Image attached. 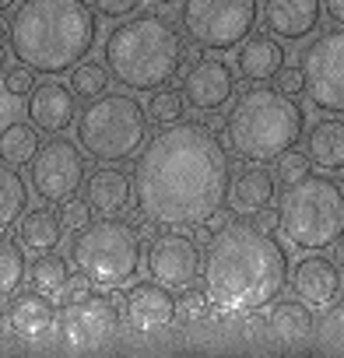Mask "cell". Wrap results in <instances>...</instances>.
I'll return each instance as SVG.
<instances>
[{
    "label": "cell",
    "instance_id": "6da1fadb",
    "mask_svg": "<svg viewBox=\"0 0 344 358\" xmlns=\"http://www.w3.org/2000/svg\"><path fill=\"white\" fill-rule=\"evenodd\" d=\"M232 187V162L208 130V123H172L162 127L137 151L134 162V201L137 215L158 229L190 232L225 208Z\"/></svg>",
    "mask_w": 344,
    "mask_h": 358
},
{
    "label": "cell",
    "instance_id": "7a4b0ae2",
    "mask_svg": "<svg viewBox=\"0 0 344 358\" xmlns=\"http://www.w3.org/2000/svg\"><path fill=\"white\" fill-rule=\"evenodd\" d=\"M201 288L218 316H253L288 288V253L253 222H229L208 246Z\"/></svg>",
    "mask_w": 344,
    "mask_h": 358
},
{
    "label": "cell",
    "instance_id": "3957f363",
    "mask_svg": "<svg viewBox=\"0 0 344 358\" xmlns=\"http://www.w3.org/2000/svg\"><path fill=\"white\" fill-rule=\"evenodd\" d=\"M11 57L43 78L74 71L99 39L95 8L85 0H25L8 22Z\"/></svg>",
    "mask_w": 344,
    "mask_h": 358
},
{
    "label": "cell",
    "instance_id": "277c9868",
    "mask_svg": "<svg viewBox=\"0 0 344 358\" xmlns=\"http://www.w3.org/2000/svg\"><path fill=\"white\" fill-rule=\"evenodd\" d=\"M109 78L127 92H155L172 85L187 67V36L162 11H141L123 18L102 46Z\"/></svg>",
    "mask_w": 344,
    "mask_h": 358
},
{
    "label": "cell",
    "instance_id": "5b68a950",
    "mask_svg": "<svg viewBox=\"0 0 344 358\" xmlns=\"http://www.w3.org/2000/svg\"><path fill=\"white\" fill-rule=\"evenodd\" d=\"M306 137V109L267 85H250L246 95L236 99L225 120V141L236 158L246 165H274L288 148Z\"/></svg>",
    "mask_w": 344,
    "mask_h": 358
},
{
    "label": "cell",
    "instance_id": "8992f818",
    "mask_svg": "<svg viewBox=\"0 0 344 358\" xmlns=\"http://www.w3.org/2000/svg\"><path fill=\"white\" fill-rule=\"evenodd\" d=\"M281 229L288 243L302 253L330 250L344 236V190L330 176H306L285 187L278 201Z\"/></svg>",
    "mask_w": 344,
    "mask_h": 358
},
{
    "label": "cell",
    "instance_id": "52a82bcc",
    "mask_svg": "<svg viewBox=\"0 0 344 358\" xmlns=\"http://www.w3.org/2000/svg\"><path fill=\"white\" fill-rule=\"evenodd\" d=\"M148 123L151 120L134 95H99L88 99L85 113H78L74 134L92 162L123 165L148 144Z\"/></svg>",
    "mask_w": 344,
    "mask_h": 358
},
{
    "label": "cell",
    "instance_id": "ba28073f",
    "mask_svg": "<svg viewBox=\"0 0 344 358\" xmlns=\"http://www.w3.org/2000/svg\"><path fill=\"white\" fill-rule=\"evenodd\" d=\"M71 267L81 271L95 288L113 292L137 278L141 271V236L130 222L99 218L88 222L71 243Z\"/></svg>",
    "mask_w": 344,
    "mask_h": 358
},
{
    "label": "cell",
    "instance_id": "9c48e42d",
    "mask_svg": "<svg viewBox=\"0 0 344 358\" xmlns=\"http://www.w3.org/2000/svg\"><path fill=\"white\" fill-rule=\"evenodd\" d=\"M260 22V0H183L180 25L208 53L239 50Z\"/></svg>",
    "mask_w": 344,
    "mask_h": 358
},
{
    "label": "cell",
    "instance_id": "30bf717a",
    "mask_svg": "<svg viewBox=\"0 0 344 358\" xmlns=\"http://www.w3.org/2000/svg\"><path fill=\"white\" fill-rule=\"evenodd\" d=\"M299 67L306 74V95L320 113L344 116V29L320 32L299 50Z\"/></svg>",
    "mask_w": 344,
    "mask_h": 358
},
{
    "label": "cell",
    "instance_id": "8fae6325",
    "mask_svg": "<svg viewBox=\"0 0 344 358\" xmlns=\"http://www.w3.org/2000/svg\"><path fill=\"white\" fill-rule=\"evenodd\" d=\"M85 151L78 141H67L64 134H53L46 144H39L32 158V190L43 204H67L85 187Z\"/></svg>",
    "mask_w": 344,
    "mask_h": 358
},
{
    "label": "cell",
    "instance_id": "7c38bea8",
    "mask_svg": "<svg viewBox=\"0 0 344 358\" xmlns=\"http://www.w3.org/2000/svg\"><path fill=\"white\" fill-rule=\"evenodd\" d=\"M144 267H148L151 281H158L172 292H183L201 278L204 253L194 236H180V229H165L151 239V246L144 253Z\"/></svg>",
    "mask_w": 344,
    "mask_h": 358
},
{
    "label": "cell",
    "instance_id": "4fadbf2b",
    "mask_svg": "<svg viewBox=\"0 0 344 358\" xmlns=\"http://www.w3.org/2000/svg\"><path fill=\"white\" fill-rule=\"evenodd\" d=\"M116 327H120V306L109 295H88L78 306H64L57 337L67 351H95L116 337Z\"/></svg>",
    "mask_w": 344,
    "mask_h": 358
},
{
    "label": "cell",
    "instance_id": "5bb4252c",
    "mask_svg": "<svg viewBox=\"0 0 344 358\" xmlns=\"http://www.w3.org/2000/svg\"><path fill=\"white\" fill-rule=\"evenodd\" d=\"M180 92H183V99L194 113H208V116L222 113L236 99V71L225 60L197 57L194 64H187Z\"/></svg>",
    "mask_w": 344,
    "mask_h": 358
},
{
    "label": "cell",
    "instance_id": "9a60e30c",
    "mask_svg": "<svg viewBox=\"0 0 344 358\" xmlns=\"http://www.w3.org/2000/svg\"><path fill=\"white\" fill-rule=\"evenodd\" d=\"M120 313L134 334H158L176 320V299H172V288L158 281H137L127 288Z\"/></svg>",
    "mask_w": 344,
    "mask_h": 358
},
{
    "label": "cell",
    "instance_id": "2e32d148",
    "mask_svg": "<svg viewBox=\"0 0 344 358\" xmlns=\"http://www.w3.org/2000/svg\"><path fill=\"white\" fill-rule=\"evenodd\" d=\"M288 281H292L295 299L306 302L309 309H330L334 302H341V292H344L337 264L330 257H323V253H306L295 264Z\"/></svg>",
    "mask_w": 344,
    "mask_h": 358
},
{
    "label": "cell",
    "instance_id": "e0dca14e",
    "mask_svg": "<svg viewBox=\"0 0 344 358\" xmlns=\"http://www.w3.org/2000/svg\"><path fill=\"white\" fill-rule=\"evenodd\" d=\"M8 330L25 344H43L57 334V306L43 292H15L8 306Z\"/></svg>",
    "mask_w": 344,
    "mask_h": 358
},
{
    "label": "cell",
    "instance_id": "ac0fdd59",
    "mask_svg": "<svg viewBox=\"0 0 344 358\" xmlns=\"http://www.w3.org/2000/svg\"><path fill=\"white\" fill-rule=\"evenodd\" d=\"M260 18H264L267 36H274L281 43L309 39L320 29L323 0H264Z\"/></svg>",
    "mask_w": 344,
    "mask_h": 358
},
{
    "label": "cell",
    "instance_id": "d6986e66",
    "mask_svg": "<svg viewBox=\"0 0 344 358\" xmlns=\"http://www.w3.org/2000/svg\"><path fill=\"white\" fill-rule=\"evenodd\" d=\"M29 120L36 123V130L43 134H64L74 127L78 120V95L71 85H60V81H43L32 88L29 95Z\"/></svg>",
    "mask_w": 344,
    "mask_h": 358
},
{
    "label": "cell",
    "instance_id": "ffe728a7",
    "mask_svg": "<svg viewBox=\"0 0 344 358\" xmlns=\"http://www.w3.org/2000/svg\"><path fill=\"white\" fill-rule=\"evenodd\" d=\"M85 201L102 218L123 215L130 208V201H134V176L127 169H120V165H99L85 179Z\"/></svg>",
    "mask_w": 344,
    "mask_h": 358
},
{
    "label": "cell",
    "instance_id": "44dd1931",
    "mask_svg": "<svg viewBox=\"0 0 344 358\" xmlns=\"http://www.w3.org/2000/svg\"><path fill=\"white\" fill-rule=\"evenodd\" d=\"M285 67V43H278L274 36H250L243 46H239V53H236V71H239V78L243 81H250V85H267V81H274V74Z\"/></svg>",
    "mask_w": 344,
    "mask_h": 358
},
{
    "label": "cell",
    "instance_id": "7402d4cb",
    "mask_svg": "<svg viewBox=\"0 0 344 358\" xmlns=\"http://www.w3.org/2000/svg\"><path fill=\"white\" fill-rule=\"evenodd\" d=\"M278 197V179L264 165H246L239 176H232L229 204L236 215H257L260 208H271Z\"/></svg>",
    "mask_w": 344,
    "mask_h": 358
},
{
    "label": "cell",
    "instance_id": "603a6c76",
    "mask_svg": "<svg viewBox=\"0 0 344 358\" xmlns=\"http://www.w3.org/2000/svg\"><path fill=\"white\" fill-rule=\"evenodd\" d=\"M267 309H271L267 313V330H271V337L278 344L299 348V344H306L313 337V327L316 323H313V313H309L306 302H299V299H278Z\"/></svg>",
    "mask_w": 344,
    "mask_h": 358
},
{
    "label": "cell",
    "instance_id": "cb8c5ba5",
    "mask_svg": "<svg viewBox=\"0 0 344 358\" xmlns=\"http://www.w3.org/2000/svg\"><path fill=\"white\" fill-rule=\"evenodd\" d=\"M306 155L323 172H344V120H316L306 137Z\"/></svg>",
    "mask_w": 344,
    "mask_h": 358
},
{
    "label": "cell",
    "instance_id": "d4e9b609",
    "mask_svg": "<svg viewBox=\"0 0 344 358\" xmlns=\"http://www.w3.org/2000/svg\"><path fill=\"white\" fill-rule=\"evenodd\" d=\"M64 232L67 229H64L60 215L50 211V208H32L15 225V236H18L22 250H29V253H50V250H57L64 243Z\"/></svg>",
    "mask_w": 344,
    "mask_h": 358
},
{
    "label": "cell",
    "instance_id": "484cf974",
    "mask_svg": "<svg viewBox=\"0 0 344 358\" xmlns=\"http://www.w3.org/2000/svg\"><path fill=\"white\" fill-rule=\"evenodd\" d=\"M29 208V183L15 165H0V232L18 225V218Z\"/></svg>",
    "mask_w": 344,
    "mask_h": 358
},
{
    "label": "cell",
    "instance_id": "4316f807",
    "mask_svg": "<svg viewBox=\"0 0 344 358\" xmlns=\"http://www.w3.org/2000/svg\"><path fill=\"white\" fill-rule=\"evenodd\" d=\"M39 130L22 123V120H11L8 127H0V162H8L15 169L22 165H32L36 151H39Z\"/></svg>",
    "mask_w": 344,
    "mask_h": 358
},
{
    "label": "cell",
    "instance_id": "83f0119b",
    "mask_svg": "<svg viewBox=\"0 0 344 358\" xmlns=\"http://www.w3.org/2000/svg\"><path fill=\"white\" fill-rule=\"evenodd\" d=\"M67 278H71V260H64L57 250L36 253V260H32V267H29V285H32L36 292L57 299V295L64 292Z\"/></svg>",
    "mask_w": 344,
    "mask_h": 358
},
{
    "label": "cell",
    "instance_id": "f1b7e54d",
    "mask_svg": "<svg viewBox=\"0 0 344 358\" xmlns=\"http://www.w3.org/2000/svg\"><path fill=\"white\" fill-rule=\"evenodd\" d=\"M25 278H29V264H25L22 243H15L0 232V302L11 299L15 292H22Z\"/></svg>",
    "mask_w": 344,
    "mask_h": 358
},
{
    "label": "cell",
    "instance_id": "f546056e",
    "mask_svg": "<svg viewBox=\"0 0 344 358\" xmlns=\"http://www.w3.org/2000/svg\"><path fill=\"white\" fill-rule=\"evenodd\" d=\"M144 113H148L151 123L172 127V123H180V120L187 116V99H183V92H176L172 85H165V88H155V92H151Z\"/></svg>",
    "mask_w": 344,
    "mask_h": 358
},
{
    "label": "cell",
    "instance_id": "4dcf8cb0",
    "mask_svg": "<svg viewBox=\"0 0 344 358\" xmlns=\"http://www.w3.org/2000/svg\"><path fill=\"white\" fill-rule=\"evenodd\" d=\"M109 67H106V60H81L74 71H71V88H74V95L78 99H99V95H106V88H109Z\"/></svg>",
    "mask_w": 344,
    "mask_h": 358
},
{
    "label": "cell",
    "instance_id": "1f68e13d",
    "mask_svg": "<svg viewBox=\"0 0 344 358\" xmlns=\"http://www.w3.org/2000/svg\"><path fill=\"white\" fill-rule=\"evenodd\" d=\"M309 169H313L309 155H306V151L288 148V151L274 162V179H278L281 187H292V183H299V179H306V176H309Z\"/></svg>",
    "mask_w": 344,
    "mask_h": 358
},
{
    "label": "cell",
    "instance_id": "d6a6232c",
    "mask_svg": "<svg viewBox=\"0 0 344 358\" xmlns=\"http://www.w3.org/2000/svg\"><path fill=\"white\" fill-rule=\"evenodd\" d=\"M208 309H211V302H208L204 288H194V285H190V288H183V295L176 299V320H183V323L204 320Z\"/></svg>",
    "mask_w": 344,
    "mask_h": 358
},
{
    "label": "cell",
    "instance_id": "836d02e7",
    "mask_svg": "<svg viewBox=\"0 0 344 358\" xmlns=\"http://www.w3.org/2000/svg\"><path fill=\"white\" fill-rule=\"evenodd\" d=\"M92 204L88 201H81V197H71L67 204H60V222H64V229L67 232H81L88 222H92Z\"/></svg>",
    "mask_w": 344,
    "mask_h": 358
},
{
    "label": "cell",
    "instance_id": "e575fe53",
    "mask_svg": "<svg viewBox=\"0 0 344 358\" xmlns=\"http://www.w3.org/2000/svg\"><path fill=\"white\" fill-rule=\"evenodd\" d=\"M39 81H36V71H29L25 64L22 67H11V71H4V88L11 92V95H32V88H36Z\"/></svg>",
    "mask_w": 344,
    "mask_h": 358
},
{
    "label": "cell",
    "instance_id": "d590c367",
    "mask_svg": "<svg viewBox=\"0 0 344 358\" xmlns=\"http://www.w3.org/2000/svg\"><path fill=\"white\" fill-rule=\"evenodd\" d=\"M92 288H95V285L78 271V274L67 278V285H64V292L57 295V302H60V306H78V302H85V299L92 295Z\"/></svg>",
    "mask_w": 344,
    "mask_h": 358
},
{
    "label": "cell",
    "instance_id": "8d00e7d4",
    "mask_svg": "<svg viewBox=\"0 0 344 358\" xmlns=\"http://www.w3.org/2000/svg\"><path fill=\"white\" fill-rule=\"evenodd\" d=\"M92 8H95V15H102L109 22H123L141 8V0H92Z\"/></svg>",
    "mask_w": 344,
    "mask_h": 358
},
{
    "label": "cell",
    "instance_id": "74e56055",
    "mask_svg": "<svg viewBox=\"0 0 344 358\" xmlns=\"http://www.w3.org/2000/svg\"><path fill=\"white\" fill-rule=\"evenodd\" d=\"M274 88L278 92H285V95H306V74H302V67H281L278 74H274Z\"/></svg>",
    "mask_w": 344,
    "mask_h": 358
},
{
    "label": "cell",
    "instance_id": "f35d334b",
    "mask_svg": "<svg viewBox=\"0 0 344 358\" xmlns=\"http://www.w3.org/2000/svg\"><path fill=\"white\" fill-rule=\"evenodd\" d=\"M18 113H22V99L11 95L4 85H0V127H8L11 120H18Z\"/></svg>",
    "mask_w": 344,
    "mask_h": 358
},
{
    "label": "cell",
    "instance_id": "ab89813d",
    "mask_svg": "<svg viewBox=\"0 0 344 358\" xmlns=\"http://www.w3.org/2000/svg\"><path fill=\"white\" fill-rule=\"evenodd\" d=\"M253 225H257L260 232L274 236V232H281V215H278L274 208H260V211L253 215Z\"/></svg>",
    "mask_w": 344,
    "mask_h": 358
},
{
    "label": "cell",
    "instance_id": "60d3db41",
    "mask_svg": "<svg viewBox=\"0 0 344 358\" xmlns=\"http://www.w3.org/2000/svg\"><path fill=\"white\" fill-rule=\"evenodd\" d=\"M323 11H327V18H330L334 25L344 29V0H323Z\"/></svg>",
    "mask_w": 344,
    "mask_h": 358
},
{
    "label": "cell",
    "instance_id": "b9f144b4",
    "mask_svg": "<svg viewBox=\"0 0 344 358\" xmlns=\"http://www.w3.org/2000/svg\"><path fill=\"white\" fill-rule=\"evenodd\" d=\"M134 229H137V236H141V239H151V236H158V232H162V229H158L151 218H144V215L137 218V225H134Z\"/></svg>",
    "mask_w": 344,
    "mask_h": 358
},
{
    "label": "cell",
    "instance_id": "7bdbcfd3",
    "mask_svg": "<svg viewBox=\"0 0 344 358\" xmlns=\"http://www.w3.org/2000/svg\"><path fill=\"white\" fill-rule=\"evenodd\" d=\"M330 260H334V264H337V267H341V264H344V236H341V239H337V243H334V246H330Z\"/></svg>",
    "mask_w": 344,
    "mask_h": 358
},
{
    "label": "cell",
    "instance_id": "ee69618b",
    "mask_svg": "<svg viewBox=\"0 0 344 358\" xmlns=\"http://www.w3.org/2000/svg\"><path fill=\"white\" fill-rule=\"evenodd\" d=\"M211 116H215V113H211ZM208 130H211V134H225V120H218V116H215V120L208 123Z\"/></svg>",
    "mask_w": 344,
    "mask_h": 358
},
{
    "label": "cell",
    "instance_id": "f6af8a7d",
    "mask_svg": "<svg viewBox=\"0 0 344 358\" xmlns=\"http://www.w3.org/2000/svg\"><path fill=\"white\" fill-rule=\"evenodd\" d=\"M8 337V309H0V341Z\"/></svg>",
    "mask_w": 344,
    "mask_h": 358
},
{
    "label": "cell",
    "instance_id": "bcb514c9",
    "mask_svg": "<svg viewBox=\"0 0 344 358\" xmlns=\"http://www.w3.org/2000/svg\"><path fill=\"white\" fill-rule=\"evenodd\" d=\"M8 36V18H4V11H0V39Z\"/></svg>",
    "mask_w": 344,
    "mask_h": 358
},
{
    "label": "cell",
    "instance_id": "7dc6e473",
    "mask_svg": "<svg viewBox=\"0 0 344 358\" xmlns=\"http://www.w3.org/2000/svg\"><path fill=\"white\" fill-rule=\"evenodd\" d=\"M0 67H8V46L0 43Z\"/></svg>",
    "mask_w": 344,
    "mask_h": 358
},
{
    "label": "cell",
    "instance_id": "c3c4849f",
    "mask_svg": "<svg viewBox=\"0 0 344 358\" xmlns=\"http://www.w3.org/2000/svg\"><path fill=\"white\" fill-rule=\"evenodd\" d=\"M151 4H155V8H172L176 0H151Z\"/></svg>",
    "mask_w": 344,
    "mask_h": 358
},
{
    "label": "cell",
    "instance_id": "681fc988",
    "mask_svg": "<svg viewBox=\"0 0 344 358\" xmlns=\"http://www.w3.org/2000/svg\"><path fill=\"white\" fill-rule=\"evenodd\" d=\"M18 0H0V11H8V8H15Z\"/></svg>",
    "mask_w": 344,
    "mask_h": 358
},
{
    "label": "cell",
    "instance_id": "f907efd6",
    "mask_svg": "<svg viewBox=\"0 0 344 358\" xmlns=\"http://www.w3.org/2000/svg\"><path fill=\"white\" fill-rule=\"evenodd\" d=\"M337 271H341V285H344V264H341V267H337Z\"/></svg>",
    "mask_w": 344,
    "mask_h": 358
},
{
    "label": "cell",
    "instance_id": "816d5d0a",
    "mask_svg": "<svg viewBox=\"0 0 344 358\" xmlns=\"http://www.w3.org/2000/svg\"><path fill=\"white\" fill-rule=\"evenodd\" d=\"M341 190H344V179H341Z\"/></svg>",
    "mask_w": 344,
    "mask_h": 358
}]
</instances>
